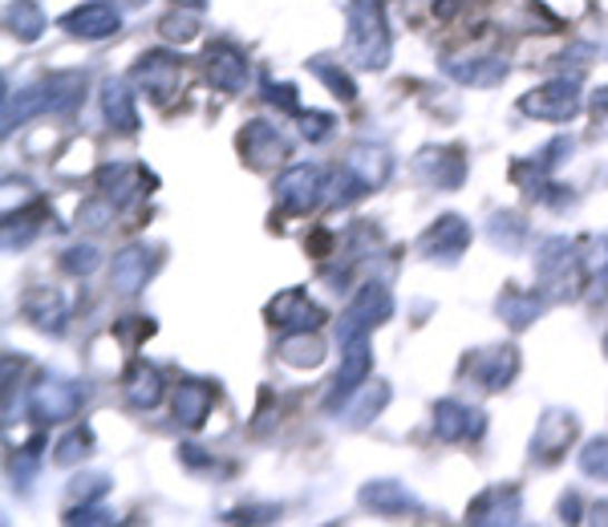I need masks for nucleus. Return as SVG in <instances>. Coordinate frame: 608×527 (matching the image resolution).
<instances>
[{"label":"nucleus","instance_id":"1","mask_svg":"<svg viewBox=\"0 0 608 527\" xmlns=\"http://www.w3.org/2000/svg\"><path fill=\"white\" fill-rule=\"evenodd\" d=\"M350 57L361 69H382L390 61V29H385L382 0H350Z\"/></svg>","mask_w":608,"mask_h":527},{"label":"nucleus","instance_id":"3","mask_svg":"<svg viewBox=\"0 0 608 527\" xmlns=\"http://www.w3.org/2000/svg\"><path fill=\"white\" fill-rule=\"evenodd\" d=\"M321 199H325V170L321 167L301 163V167H288L276 179V203H281L284 212L308 215Z\"/></svg>","mask_w":608,"mask_h":527},{"label":"nucleus","instance_id":"4","mask_svg":"<svg viewBox=\"0 0 608 527\" xmlns=\"http://www.w3.org/2000/svg\"><path fill=\"white\" fill-rule=\"evenodd\" d=\"M390 155H385L382 146H353L350 158H345V167H341V183L350 187V199L361 192H373V187H382L390 179Z\"/></svg>","mask_w":608,"mask_h":527},{"label":"nucleus","instance_id":"13","mask_svg":"<svg viewBox=\"0 0 608 527\" xmlns=\"http://www.w3.org/2000/svg\"><path fill=\"white\" fill-rule=\"evenodd\" d=\"M203 61H207V78H212L215 90H224V94L244 90V81H248V61H244V53H239L236 46L219 41V46L207 49Z\"/></svg>","mask_w":608,"mask_h":527},{"label":"nucleus","instance_id":"34","mask_svg":"<svg viewBox=\"0 0 608 527\" xmlns=\"http://www.w3.org/2000/svg\"><path fill=\"white\" fill-rule=\"evenodd\" d=\"M61 269H66L69 276H90V272L98 269V247L94 244L69 247L66 256H61Z\"/></svg>","mask_w":608,"mask_h":527},{"label":"nucleus","instance_id":"25","mask_svg":"<svg viewBox=\"0 0 608 527\" xmlns=\"http://www.w3.org/2000/svg\"><path fill=\"white\" fill-rule=\"evenodd\" d=\"M516 370H519V353L511 345L491 349V353H483V361L474 365V373H479V382H483L487 390H503V386L516 378Z\"/></svg>","mask_w":608,"mask_h":527},{"label":"nucleus","instance_id":"11","mask_svg":"<svg viewBox=\"0 0 608 527\" xmlns=\"http://www.w3.org/2000/svg\"><path fill=\"white\" fill-rule=\"evenodd\" d=\"M239 150H244V158H248L252 167H276V163H284L288 158V143H284V135L276 130V126L268 123H248L244 126V135H239Z\"/></svg>","mask_w":608,"mask_h":527},{"label":"nucleus","instance_id":"8","mask_svg":"<svg viewBox=\"0 0 608 527\" xmlns=\"http://www.w3.org/2000/svg\"><path fill=\"white\" fill-rule=\"evenodd\" d=\"M576 438V418L563 414V410H548L536 427V438H531V459L536 462H556L563 450L572 447Z\"/></svg>","mask_w":608,"mask_h":527},{"label":"nucleus","instance_id":"19","mask_svg":"<svg viewBox=\"0 0 608 527\" xmlns=\"http://www.w3.org/2000/svg\"><path fill=\"white\" fill-rule=\"evenodd\" d=\"M390 313H394V296L385 292V284H365V289L353 296L345 321H353L357 329H373V325H382V321H390Z\"/></svg>","mask_w":608,"mask_h":527},{"label":"nucleus","instance_id":"43","mask_svg":"<svg viewBox=\"0 0 608 527\" xmlns=\"http://www.w3.org/2000/svg\"><path fill=\"white\" fill-rule=\"evenodd\" d=\"M592 106H597V114H608V86L592 98Z\"/></svg>","mask_w":608,"mask_h":527},{"label":"nucleus","instance_id":"12","mask_svg":"<svg viewBox=\"0 0 608 527\" xmlns=\"http://www.w3.org/2000/svg\"><path fill=\"white\" fill-rule=\"evenodd\" d=\"M81 398H86V393H81L78 386L41 382L33 390V398H29V406H33V414L41 418V422H66V418H73L81 410Z\"/></svg>","mask_w":608,"mask_h":527},{"label":"nucleus","instance_id":"44","mask_svg":"<svg viewBox=\"0 0 608 527\" xmlns=\"http://www.w3.org/2000/svg\"><path fill=\"white\" fill-rule=\"evenodd\" d=\"M122 4H126V9H138V4H143V0H122Z\"/></svg>","mask_w":608,"mask_h":527},{"label":"nucleus","instance_id":"20","mask_svg":"<svg viewBox=\"0 0 608 527\" xmlns=\"http://www.w3.org/2000/svg\"><path fill=\"white\" fill-rule=\"evenodd\" d=\"M122 390H126V402L135 406V410H155L163 402V378L158 370H150L147 361H135L130 373L122 378Z\"/></svg>","mask_w":608,"mask_h":527},{"label":"nucleus","instance_id":"10","mask_svg":"<svg viewBox=\"0 0 608 527\" xmlns=\"http://www.w3.org/2000/svg\"><path fill=\"white\" fill-rule=\"evenodd\" d=\"M268 316H272V325L288 329V333H304V329H316L325 321V313H321V309L308 301V292L301 289L281 292V296L268 304Z\"/></svg>","mask_w":608,"mask_h":527},{"label":"nucleus","instance_id":"18","mask_svg":"<svg viewBox=\"0 0 608 527\" xmlns=\"http://www.w3.org/2000/svg\"><path fill=\"white\" fill-rule=\"evenodd\" d=\"M21 313L29 316L37 329L61 333V329H66V296L57 289H29L21 301Z\"/></svg>","mask_w":608,"mask_h":527},{"label":"nucleus","instance_id":"35","mask_svg":"<svg viewBox=\"0 0 608 527\" xmlns=\"http://www.w3.org/2000/svg\"><path fill=\"white\" fill-rule=\"evenodd\" d=\"M106 491H110V479H106V475H81V479H73V487H69V499H73V504H94V499H101Z\"/></svg>","mask_w":608,"mask_h":527},{"label":"nucleus","instance_id":"31","mask_svg":"<svg viewBox=\"0 0 608 527\" xmlns=\"http://www.w3.org/2000/svg\"><path fill=\"white\" fill-rule=\"evenodd\" d=\"M313 74L321 81H325L328 90L337 94L341 101H353V98H357V86L350 81V74H345V69H337L333 61H321V57H316V61H313Z\"/></svg>","mask_w":608,"mask_h":527},{"label":"nucleus","instance_id":"40","mask_svg":"<svg viewBox=\"0 0 608 527\" xmlns=\"http://www.w3.org/2000/svg\"><path fill=\"white\" fill-rule=\"evenodd\" d=\"M268 101L272 106H281V110H288V114H301V101H296L293 86H268Z\"/></svg>","mask_w":608,"mask_h":527},{"label":"nucleus","instance_id":"7","mask_svg":"<svg viewBox=\"0 0 608 527\" xmlns=\"http://www.w3.org/2000/svg\"><path fill=\"white\" fill-rule=\"evenodd\" d=\"M179 78H183L179 61H175V57H167V53L138 57V66L130 69V81H135V86H143V90H147L150 98H158V101H167L170 94L179 90Z\"/></svg>","mask_w":608,"mask_h":527},{"label":"nucleus","instance_id":"38","mask_svg":"<svg viewBox=\"0 0 608 527\" xmlns=\"http://www.w3.org/2000/svg\"><path fill=\"white\" fill-rule=\"evenodd\" d=\"M150 333H155V325H150V321H143V316H126L122 325H118V336L126 341V349H138V341H143V336H150Z\"/></svg>","mask_w":608,"mask_h":527},{"label":"nucleus","instance_id":"28","mask_svg":"<svg viewBox=\"0 0 608 527\" xmlns=\"http://www.w3.org/2000/svg\"><path fill=\"white\" fill-rule=\"evenodd\" d=\"M499 313H503L507 325H531L536 321V313H540V296H519V292H507L503 301H499Z\"/></svg>","mask_w":608,"mask_h":527},{"label":"nucleus","instance_id":"27","mask_svg":"<svg viewBox=\"0 0 608 527\" xmlns=\"http://www.w3.org/2000/svg\"><path fill=\"white\" fill-rule=\"evenodd\" d=\"M447 69H451L459 81H471V86H496V81L507 78V66L503 61H496V57H479V61H471V66L451 61Z\"/></svg>","mask_w":608,"mask_h":527},{"label":"nucleus","instance_id":"23","mask_svg":"<svg viewBox=\"0 0 608 527\" xmlns=\"http://www.w3.org/2000/svg\"><path fill=\"white\" fill-rule=\"evenodd\" d=\"M361 504L373 507L377 516H402V511H410V507H414V495L405 491L402 482L382 479V482H370V487L361 491Z\"/></svg>","mask_w":608,"mask_h":527},{"label":"nucleus","instance_id":"5","mask_svg":"<svg viewBox=\"0 0 608 527\" xmlns=\"http://www.w3.org/2000/svg\"><path fill=\"white\" fill-rule=\"evenodd\" d=\"M519 516H523V499H519L516 482H496V487H487V491L471 504V511H467L471 524H519Z\"/></svg>","mask_w":608,"mask_h":527},{"label":"nucleus","instance_id":"22","mask_svg":"<svg viewBox=\"0 0 608 527\" xmlns=\"http://www.w3.org/2000/svg\"><path fill=\"white\" fill-rule=\"evenodd\" d=\"M101 110L110 118L122 135H135L138 130V106H135V94L126 90L122 81H106V90H101Z\"/></svg>","mask_w":608,"mask_h":527},{"label":"nucleus","instance_id":"39","mask_svg":"<svg viewBox=\"0 0 608 527\" xmlns=\"http://www.w3.org/2000/svg\"><path fill=\"white\" fill-rule=\"evenodd\" d=\"M301 130L308 143H321V138H328V130H333V118H328V114H301Z\"/></svg>","mask_w":608,"mask_h":527},{"label":"nucleus","instance_id":"14","mask_svg":"<svg viewBox=\"0 0 608 527\" xmlns=\"http://www.w3.org/2000/svg\"><path fill=\"white\" fill-rule=\"evenodd\" d=\"M418 175L430 183V187H439V192H454L462 179H467V158L459 155V150H422L418 155Z\"/></svg>","mask_w":608,"mask_h":527},{"label":"nucleus","instance_id":"33","mask_svg":"<svg viewBox=\"0 0 608 527\" xmlns=\"http://www.w3.org/2000/svg\"><path fill=\"white\" fill-rule=\"evenodd\" d=\"M580 471L608 482V438H592V442L580 450Z\"/></svg>","mask_w":608,"mask_h":527},{"label":"nucleus","instance_id":"42","mask_svg":"<svg viewBox=\"0 0 608 527\" xmlns=\"http://www.w3.org/2000/svg\"><path fill=\"white\" fill-rule=\"evenodd\" d=\"M588 516H592V524H608V504H597Z\"/></svg>","mask_w":608,"mask_h":527},{"label":"nucleus","instance_id":"9","mask_svg":"<svg viewBox=\"0 0 608 527\" xmlns=\"http://www.w3.org/2000/svg\"><path fill=\"white\" fill-rule=\"evenodd\" d=\"M418 244L434 260H459L462 252H467V244H471V224L459 219V215H442L439 224H430L426 232H422Z\"/></svg>","mask_w":608,"mask_h":527},{"label":"nucleus","instance_id":"30","mask_svg":"<svg viewBox=\"0 0 608 527\" xmlns=\"http://www.w3.org/2000/svg\"><path fill=\"white\" fill-rule=\"evenodd\" d=\"M390 402V390H385L382 382H365V390H361V398L357 402H353V410H350V418H353V427H361V422H370L373 414H377V410H382V406Z\"/></svg>","mask_w":608,"mask_h":527},{"label":"nucleus","instance_id":"32","mask_svg":"<svg viewBox=\"0 0 608 527\" xmlns=\"http://www.w3.org/2000/svg\"><path fill=\"white\" fill-rule=\"evenodd\" d=\"M90 455V430H69L61 442H57V455H53V462L57 467H73V462H81Z\"/></svg>","mask_w":608,"mask_h":527},{"label":"nucleus","instance_id":"2","mask_svg":"<svg viewBox=\"0 0 608 527\" xmlns=\"http://www.w3.org/2000/svg\"><path fill=\"white\" fill-rule=\"evenodd\" d=\"M519 110L528 114V118H540V123H568L580 114V90H576V81L568 78H556L540 90H528L519 98Z\"/></svg>","mask_w":608,"mask_h":527},{"label":"nucleus","instance_id":"37","mask_svg":"<svg viewBox=\"0 0 608 527\" xmlns=\"http://www.w3.org/2000/svg\"><path fill=\"white\" fill-rule=\"evenodd\" d=\"M519 236H523V224H519L516 215H496V227H491V240H496V244L507 240V247H516Z\"/></svg>","mask_w":608,"mask_h":527},{"label":"nucleus","instance_id":"29","mask_svg":"<svg viewBox=\"0 0 608 527\" xmlns=\"http://www.w3.org/2000/svg\"><path fill=\"white\" fill-rule=\"evenodd\" d=\"M158 33L167 37V41L187 46V41H195V33H199V17L187 12V9H175V12H167V17L158 21Z\"/></svg>","mask_w":608,"mask_h":527},{"label":"nucleus","instance_id":"17","mask_svg":"<svg viewBox=\"0 0 608 527\" xmlns=\"http://www.w3.org/2000/svg\"><path fill=\"white\" fill-rule=\"evenodd\" d=\"M150 269H155V260H150L147 247H126L122 256H114L110 284L122 292V296H135V292H143V284H147Z\"/></svg>","mask_w":608,"mask_h":527},{"label":"nucleus","instance_id":"36","mask_svg":"<svg viewBox=\"0 0 608 527\" xmlns=\"http://www.w3.org/2000/svg\"><path fill=\"white\" fill-rule=\"evenodd\" d=\"M106 219H114V199H94L78 212L81 227H106Z\"/></svg>","mask_w":608,"mask_h":527},{"label":"nucleus","instance_id":"21","mask_svg":"<svg viewBox=\"0 0 608 527\" xmlns=\"http://www.w3.org/2000/svg\"><path fill=\"white\" fill-rule=\"evenodd\" d=\"M276 353H281V361L296 365V370H313V365H321V361H325V345H321V336H316L313 329L281 336Z\"/></svg>","mask_w":608,"mask_h":527},{"label":"nucleus","instance_id":"15","mask_svg":"<svg viewBox=\"0 0 608 527\" xmlns=\"http://www.w3.org/2000/svg\"><path fill=\"white\" fill-rule=\"evenodd\" d=\"M483 414L471 410L462 402H439L434 406V430H439L442 442H462V438H479L483 435Z\"/></svg>","mask_w":608,"mask_h":527},{"label":"nucleus","instance_id":"41","mask_svg":"<svg viewBox=\"0 0 608 527\" xmlns=\"http://www.w3.org/2000/svg\"><path fill=\"white\" fill-rule=\"evenodd\" d=\"M560 511H563L560 519H568V524H576V519H580V516H576V511H580V499H576V495H568V499H563V504H560Z\"/></svg>","mask_w":608,"mask_h":527},{"label":"nucleus","instance_id":"26","mask_svg":"<svg viewBox=\"0 0 608 527\" xmlns=\"http://www.w3.org/2000/svg\"><path fill=\"white\" fill-rule=\"evenodd\" d=\"M580 276H585V289L592 301L608 296V236L592 240L588 256H580Z\"/></svg>","mask_w":608,"mask_h":527},{"label":"nucleus","instance_id":"6","mask_svg":"<svg viewBox=\"0 0 608 527\" xmlns=\"http://www.w3.org/2000/svg\"><path fill=\"white\" fill-rule=\"evenodd\" d=\"M61 29L81 37V41H101V37H114L122 29V17H118V9H110V4L90 0V4H78L73 12H66V17H61Z\"/></svg>","mask_w":608,"mask_h":527},{"label":"nucleus","instance_id":"16","mask_svg":"<svg viewBox=\"0 0 608 527\" xmlns=\"http://www.w3.org/2000/svg\"><path fill=\"white\" fill-rule=\"evenodd\" d=\"M215 406V390L207 382H183L179 390H175V422L187 430H199L203 422H207V414H212Z\"/></svg>","mask_w":608,"mask_h":527},{"label":"nucleus","instance_id":"24","mask_svg":"<svg viewBox=\"0 0 608 527\" xmlns=\"http://www.w3.org/2000/svg\"><path fill=\"white\" fill-rule=\"evenodd\" d=\"M4 25H9V33L17 37V41H37V37L46 33V12H41V4L37 0H12L9 12H4Z\"/></svg>","mask_w":608,"mask_h":527}]
</instances>
